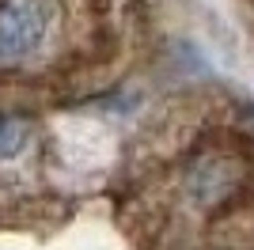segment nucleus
I'll use <instances>...</instances> for the list:
<instances>
[{"label":"nucleus","instance_id":"f257e3e1","mask_svg":"<svg viewBox=\"0 0 254 250\" xmlns=\"http://www.w3.org/2000/svg\"><path fill=\"white\" fill-rule=\"evenodd\" d=\"M50 0H0V64L34 57L50 34Z\"/></svg>","mask_w":254,"mask_h":250},{"label":"nucleus","instance_id":"f03ea898","mask_svg":"<svg viewBox=\"0 0 254 250\" xmlns=\"http://www.w3.org/2000/svg\"><path fill=\"white\" fill-rule=\"evenodd\" d=\"M27 148V125L11 114H0V159H11Z\"/></svg>","mask_w":254,"mask_h":250}]
</instances>
